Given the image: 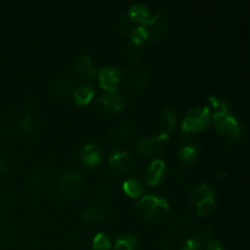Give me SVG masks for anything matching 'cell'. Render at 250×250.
<instances>
[{
  "instance_id": "12",
  "label": "cell",
  "mask_w": 250,
  "mask_h": 250,
  "mask_svg": "<svg viewBox=\"0 0 250 250\" xmlns=\"http://www.w3.org/2000/svg\"><path fill=\"white\" fill-rule=\"evenodd\" d=\"M75 71L80 77L84 78V80H90L95 76V70L93 67L92 59L89 55L82 53L76 58L75 60Z\"/></svg>"
},
{
  "instance_id": "29",
  "label": "cell",
  "mask_w": 250,
  "mask_h": 250,
  "mask_svg": "<svg viewBox=\"0 0 250 250\" xmlns=\"http://www.w3.org/2000/svg\"><path fill=\"white\" fill-rule=\"evenodd\" d=\"M125 54H126L127 59H128L131 62H136L139 59V45L129 42L126 45V49H125Z\"/></svg>"
},
{
  "instance_id": "2",
  "label": "cell",
  "mask_w": 250,
  "mask_h": 250,
  "mask_svg": "<svg viewBox=\"0 0 250 250\" xmlns=\"http://www.w3.org/2000/svg\"><path fill=\"white\" fill-rule=\"evenodd\" d=\"M214 124L217 131L231 143H236L242 138V128L239 126L236 117L232 116L229 112H215L212 115Z\"/></svg>"
},
{
  "instance_id": "31",
  "label": "cell",
  "mask_w": 250,
  "mask_h": 250,
  "mask_svg": "<svg viewBox=\"0 0 250 250\" xmlns=\"http://www.w3.org/2000/svg\"><path fill=\"white\" fill-rule=\"evenodd\" d=\"M32 127H33V117H32V115L29 114L24 115V116L22 117V121H21L22 132L27 133V132L31 131Z\"/></svg>"
},
{
  "instance_id": "13",
  "label": "cell",
  "mask_w": 250,
  "mask_h": 250,
  "mask_svg": "<svg viewBox=\"0 0 250 250\" xmlns=\"http://www.w3.org/2000/svg\"><path fill=\"white\" fill-rule=\"evenodd\" d=\"M49 92L59 98H68L73 94V85L70 81L65 78H53L49 82Z\"/></svg>"
},
{
  "instance_id": "26",
  "label": "cell",
  "mask_w": 250,
  "mask_h": 250,
  "mask_svg": "<svg viewBox=\"0 0 250 250\" xmlns=\"http://www.w3.org/2000/svg\"><path fill=\"white\" fill-rule=\"evenodd\" d=\"M105 216V210L102 207H90L84 212V220L87 222H99Z\"/></svg>"
},
{
  "instance_id": "33",
  "label": "cell",
  "mask_w": 250,
  "mask_h": 250,
  "mask_svg": "<svg viewBox=\"0 0 250 250\" xmlns=\"http://www.w3.org/2000/svg\"><path fill=\"white\" fill-rule=\"evenodd\" d=\"M131 24H132V19L128 16V15H125V16H122L121 19L119 20V24H117V27H119V29H127Z\"/></svg>"
},
{
  "instance_id": "9",
  "label": "cell",
  "mask_w": 250,
  "mask_h": 250,
  "mask_svg": "<svg viewBox=\"0 0 250 250\" xmlns=\"http://www.w3.org/2000/svg\"><path fill=\"white\" fill-rule=\"evenodd\" d=\"M167 139L168 136H164V134H158V136L150 137V138L142 139L137 144V149L142 155H151V154L158 153L165 146Z\"/></svg>"
},
{
  "instance_id": "21",
  "label": "cell",
  "mask_w": 250,
  "mask_h": 250,
  "mask_svg": "<svg viewBox=\"0 0 250 250\" xmlns=\"http://www.w3.org/2000/svg\"><path fill=\"white\" fill-rule=\"evenodd\" d=\"M138 246V239L134 234L125 233L116 238L115 241V249L116 250H136Z\"/></svg>"
},
{
  "instance_id": "20",
  "label": "cell",
  "mask_w": 250,
  "mask_h": 250,
  "mask_svg": "<svg viewBox=\"0 0 250 250\" xmlns=\"http://www.w3.org/2000/svg\"><path fill=\"white\" fill-rule=\"evenodd\" d=\"M73 95H75L76 102L80 105H85L92 100L93 95H94V89L90 84H81L80 87L76 88L73 90Z\"/></svg>"
},
{
  "instance_id": "27",
  "label": "cell",
  "mask_w": 250,
  "mask_h": 250,
  "mask_svg": "<svg viewBox=\"0 0 250 250\" xmlns=\"http://www.w3.org/2000/svg\"><path fill=\"white\" fill-rule=\"evenodd\" d=\"M215 205V197L207 198V199L202 200V202L197 203V214L200 216H204L211 212L212 208Z\"/></svg>"
},
{
  "instance_id": "37",
  "label": "cell",
  "mask_w": 250,
  "mask_h": 250,
  "mask_svg": "<svg viewBox=\"0 0 250 250\" xmlns=\"http://www.w3.org/2000/svg\"><path fill=\"white\" fill-rule=\"evenodd\" d=\"M160 247H161V250H168V248H170L168 242L166 241V239H163V241L160 242Z\"/></svg>"
},
{
  "instance_id": "34",
  "label": "cell",
  "mask_w": 250,
  "mask_h": 250,
  "mask_svg": "<svg viewBox=\"0 0 250 250\" xmlns=\"http://www.w3.org/2000/svg\"><path fill=\"white\" fill-rule=\"evenodd\" d=\"M205 250H225L224 246L221 242L219 241H210L209 243L205 246Z\"/></svg>"
},
{
  "instance_id": "32",
  "label": "cell",
  "mask_w": 250,
  "mask_h": 250,
  "mask_svg": "<svg viewBox=\"0 0 250 250\" xmlns=\"http://www.w3.org/2000/svg\"><path fill=\"white\" fill-rule=\"evenodd\" d=\"M181 250H203V247L200 246L199 242L197 241V238H190L183 243L182 249Z\"/></svg>"
},
{
  "instance_id": "19",
  "label": "cell",
  "mask_w": 250,
  "mask_h": 250,
  "mask_svg": "<svg viewBox=\"0 0 250 250\" xmlns=\"http://www.w3.org/2000/svg\"><path fill=\"white\" fill-rule=\"evenodd\" d=\"M161 129L159 134H164V136H170L171 132L175 129L176 126V115L172 110L166 109L161 115Z\"/></svg>"
},
{
  "instance_id": "8",
  "label": "cell",
  "mask_w": 250,
  "mask_h": 250,
  "mask_svg": "<svg viewBox=\"0 0 250 250\" xmlns=\"http://www.w3.org/2000/svg\"><path fill=\"white\" fill-rule=\"evenodd\" d=\"M121 78V71L119 67L114 65H106L100 70L99 72V82L100 85L104 88L106 92L116 90L117 84Z\"/></svg>"
},
{
  "instance_id": "25",
  "label": "cell",
  "mask_w": 250,
  "mask_h": 250,
  "mask_svg": "<svg viewBox=\"0 0 250 250\" xmlns=\"http://www.w3.org/2000/svg\"><path fill=\"white\" fill-rule=\"evenodd\" d=\"M93 248L95 250H109L111 248V239L106 233L99 232L93 239Z\"/></svg>"
},
{
  "instance_id": "18",
  "label": "cell",
  "mask_w": 250,
  "mask_h": 250,
  "mask_svg": "<svg viewBox=\"0 0 250 250\" xmlns=\"http://www.w3.org/2000/svg\"><path fill=\"white\" fill-rule=\"evenodd\" d=\"M128 16L131 17L132 21H138L143 24L146 23L151 17L148 7L144 4H141V2H137V4L129 6Z\"/></svg>"
},
{
  "instance_id": "28",
  "label": "cell",
  "mask_w": 250,
  "mask_h": 250,
  "mask_svg": "<svg viewBox=\"0 0 250 250\" xmlns=\"http://www.w3.org/2000/svg\"><path fill=\"white\" fill-rule=\"evenodd\" d=\"M146 41H148V36H146V29H144L143 26L137 27V28H134L133 31L131 32L132 43L139 45V44H142L143 42H146Z\"/></svg>"
},
{
  "instance_id": "10",
  "label": "cell",
  "mask_w": 250,
  "mask_h": 250,
  "mask_svg": "<svg viewBox=\"0 0 250 250\" xmlns=\"http://www.w3.org/2000/svg\"><path fill=\"white\" fill-rule=\"evenodd\" d=\"M166 164L163 159H155L146 166L144 175L149 185H158L165 175Z\"/></svg>"
},
{
  "instance_id": "15",
  "label": "cell",
  "mask_w": 250,
  "mask_h": 250,
  "mask_svg": "<svg viewBox=\"0 0 250 250\" xmlns=\"http://www.w3.org/2000/svg\"><path fill=\"white\" fill-rule=\"evenodd\" d=\"M134 134V125L132 122L126 121L121 122V124L116 125L112 127L111 132H110V137L112 141L115 142H121L129 139Z\"/></svg>"
},
{
  "instance_id": "16",
  "label": "cell",
  "mask_w": 250,
  "mask_h": 250,
  "mask_svg": "<svg viewBox=\"0 0 250 250\" xmlns=\"http://www.w3.org/2000/svg\"><path fill=\"white\" fill-rule=\"evenodd\" d=\"M183 141L186 142V146H181L178 156L185 163H190L198 156V144L192 138H188V136H183Z\"/></svg>"
},
{
  "instance_id": "5",
  "label": "cell",
  "mask_w": 250,
  "mask_h": 250,
  "mask_svg": "<svg viewBox=\"0 0 250 250\" xmlns=\"http://www.w3.org/2000/svg\"><path fill=\"white\" fill-rule=\"evenodd\" d=\"M134 167V159L129 151L114 150L109 154V170L114 175H125Z\"/></svg>"
},
{
  "instance_id": "1",
  "label": "cell",
  "mask_w": 250,
  "mask_h": 250,
  "mask_svg": "<svg viewBox=\"0 0 250 250\" xmlns=\"http://www.w3.org/2000/svg\"><path fill=\"white\" fill-rule=\"evenodd\" d=\"M168 203L164 198L149 194L142 198L137 204V212L139 216L148 221H158L168 211Z\"/></svg>"
},
{
  "instance_id": "3",
  "label": "cell",
  "mask_w": 250,
  "mask_h": 250,
  "mask_svg": "<svg viewBox=\"0 0 250 250\" xmlns=\"http://www.w3.org/2000/svg\"><path fill=\"white\" fill-rule=\"evenodd\" d=\"M210 110L208 106H197L186 112L182 121L183 132H197L209 125Z\"/></svg>"
},
{
  "instance_id": "11",
  "label": "cell",
  "mask_w": 250,
  "mask_h": 250,
  "mask_svg": "<svg viewBox=\"0 0 250 250\" xmlns=\"http://www.w3.org/2000/svg\"><path fill=\"white\" fill-rule=\"evenodd\" d=\"M81 161L87 167H95L102 161V154L95 143H88L81 150Z\"/></svg>"
},
{
  "instance_id": "36",
  "label": "cell",
  "mask_w": 250,
  "mask_h": 250,
  "mask_svg": "<svg viewBox=\"0 0 250 250\" xmlns=\"http://www.w3.org/2000/svg\"><path fill=\"white\" fill-rule=\"evenodd\" d=\"M6 167H7L6 163H5L4 160H1V159H0V175H1V173H4L5 171H6Z\"/></svg>"
},
{
  "instance_id": "4",
  "label": "cell",
  "mask_w": 250,
  "mask_h": 250,
  "mask_svg": "<svg viewBox=\"0 0 250 250\" xmlns=\"http://www.w3.org/2000/svg\"><path fill=\"white\" fill-rule=\"evenodd\" d=\"M83 189L82 177L77 173H66L56 182V192L63 199H71L80 195Z\"/></svg>"
},
{
  "instance_id": "24",
  "label": "cell",
  "mask_w": 250,
  "mask_h": 250,
  "mask_svg": "<svg viewBox=\"0 0 250 250\" xmlns=\"http://www.w3.org/2000/svg\"><path fill=\"white\" fill-rule=\"evenodd\" d=\"M190 221L186 215H177L173 219H171L170 221V229H172L176 233H180V232H185L186 229H188L189 227Z\"/></svg>"
},
{
  "instance_id": "23",
  "label": "cell",
  "mask_w": 250,
  "mask_h": 250,
  "mask_svg": "<svg viewBox=\"0 0 250 250\" xmlns=\"http://www.w3.org/2000/svg\"><path fill=\"white\" fill-rule=\"evenodd\" d=\"M208 107L209 110H214L215 112H229V102L224 98L216 97V95H210L208 99Z\"/></svg>"
},
{
  "instance_id": "35",
  "label": "cell",
  "mask_w": 250,
  "mask_h": 250,
  "mask_svg": "<svg viewBox=\"0 0 250 250\" xmlns=\"http://www.w3.org/2000/svg\"><path fill=\"white\" fill-rule=\"evenodd\" d=\"M45 176L43 175V173H36V175L33 176V178H32V182H33V185L36 186H43L44 183H45Z\"/></svg>"
},
{
  "instance_id": "22",
  "label": "cell",
  "mask_w": 250,
  "mask_h": 250,
  "mask_svg": "<svg viewBox=\"0 0 250 250\" xmlns=\"http://www.w3.org/2000/svg\"><path fill=\"white\" fill-rule=\"evenodd\" d=\"M124 189L129 197H139V195L143 194V183L138 180V178H127L124 182Z\"/></svg>"
},
{
  "instance_id": "6",
  "label": "cell",
  "mask_w": 250,
  "mask_h": 250,
  "mask_svg": "<svg viewBox=\"0 0 250 250\" xmlns=\"http://www.w3.org/2000/svg\"><path fill=\"white\" fill-rule=\"evenodd\" d=\"M146 32L148 39L150 41H161L165 37L166 31H167V19L164 15V12L159 11L158 14L150 17L146 23L142 24Z\"/></svg>"
},
{
  "instance_id": "30",
  "label": "cell",
  "mask_w": 250,
  "mask_h": 250,
  "mask_svg": "<svg viewBox=\"0 0 250 250\" xmlns=\"http://www.w3.org/2000/svg\"><path fill=\"white\" fill-rule=\"evenodd\" d=\"M200 246H207L210 241H212V229L210 226H205L199 232V238L197 239Z\"/></svg>"
},
{
  "instance_id": "17",
  "label": "cell",
  "mask_w": 250,
  "mask_h": 250,
  "mask_svg": "<svg viewBox=\"0 0 250 250\" xmlns=\"http://www.w3.org/2000/svg\"><path fill=\"white\" fill-rule=\"evenodd\" d=\"M189 197L192 199V202L199 203L202 200L207 199V198L215 197V192L207 183H199V185H195L190 188Z\"/></svg>"
},
{
  "instance_id": "7",
  "label": "cell",
  "mask_w": 250,
  "mask_h": 250,
  "mask_svg": "<svg viewBox=\"0 0 250 250\" xmlns=\"http://www.w3.org/2000/svg\"><path fill=\"white\" fill-rule=\"evenodd\" d=\"M124 105L125 103L121 95L116 90H112L106 92L95 102V109L103 112H114L121 110Z\"/></svg>"
},
{
  "instance_id": "14",
  "label": "cell",
  "mask_w": 250,
  "mask_h": 250,
  "mask_svg": "<svg viewBox=\"0 0 250 250\" xmlns=\"http://www.w3.org/2000/svg\"><path fill=\"white\" fill-rule=\"evenodd\" d=\"M149 82V71L146 68H142V70L136 71L134 73H132L128 78V85L129 89L134 93H138L141 90H143L146 87Z\"/></svg>"
}]
</instances>
